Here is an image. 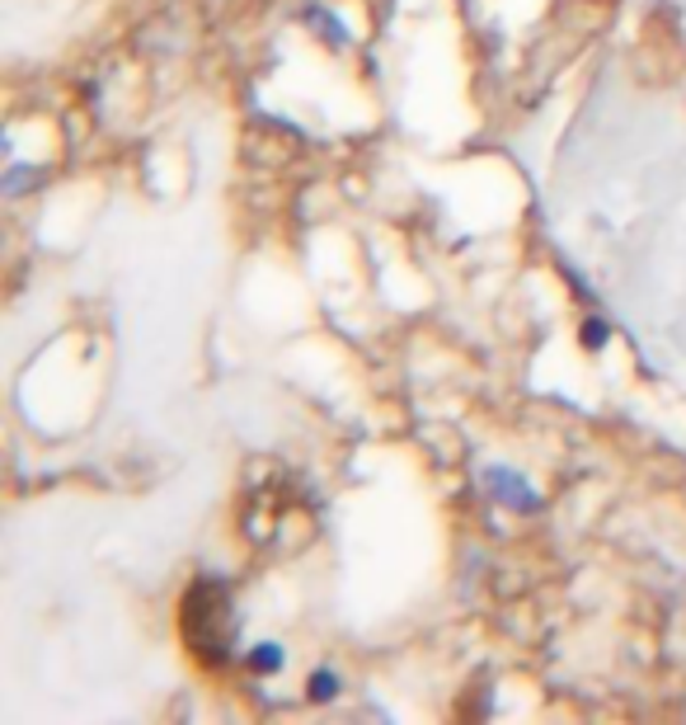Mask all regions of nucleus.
<instances>
[{
	"label": "nucleus",
	"mask_w": 686,
	"mask_h": 725,
	"mask_svg": "<svg viewBox=\"0 0 686 725\" xmlns=\"http://www.w3.org/2000/svg\"><path fill=\"white\" fill-rule=\"evenodd\" d=\"M249 669H255V673H278L282 669V646H278V640H259V646L249 650Z\"/></svg>",
	"instance_id": "obj_4"
},
{
	"label": "nucleus",
	"mask_w": 686,
	"mask_h": 725,
	"mask_svg": "<svg viewBox=\"0 0 686 725\" xmlns=\"http://www.w3.org/2000/svg\"><path fill=\"white\" fill-rule=\"evenodd\" d=\"M484 486H490L494 500L508 504V509H522V514L527 509H541V490L513 467H484Z\"/></svg>",
	"instance_id": "obj_2"
},
{
	"label": "nucleus",
	"mask_w": 686,
	"mask_h": 725,
	"mask_svg": "<svg viewBox=\"0 0 686 725\" xmlns=\"http://www.w3.org/2000/svg\"><path fill=\"white\" fill-rule=\"evenodd\" d=\"M183 640L198 659L222 665L236 650V617H230V584L203 575L183 593Z\"/></svg>",
	"instance_id": "obj_1"
},
{
	"label": "nucleus",
	"mask_w": 686,
	"mask_h": 725,
	"mask_svg": "<svg viewBox=\"0 0 686 725\" xmlns=\"http://www.w3.org/2000/svg\"><path fill=\"white\" fill-rule=\"evenodd\" d=\"M306 20H311L315 29H320V33H325L329 43H348V29H344L339 20H329V14H325L320 5H311V10H306Z\"/></svg>",
	"instance_id": "obj_6"
},
{
	"label": "nucleus",
	"mask_w": 686,
	"mask_h": 725,
	"mask_svg": "<svg viewBox=\"0 0 686 725\" xmlns=\"http://www.w3.org/2000/svg\"><path fill=\"white\" fill-rule=\"evenodd\" d=\"M47 179V170H38V165H20L14 160L10 170H5V179H0V189H5V198H24L29 189H38Z\"/></svg>",
	"instance_id": "obj_3"
},
{
	"label": "nucleus",
	"mask_w": 686,
	"mask_h": 725,
	"mask_svg": "<svg viewBox=\"0 0 686 725\" xmlns=\"http://www.w3.org/2000/svg\"><path fill=\"white\" fill-rule=\"evenodd\" d=\"M583 344H607V325L588 321V325H583Z\"/></svg>",
	"instance_id": "obj_7"
},
{
	"label": "nucleus",
	"mask_w": 686,
	"mask_h": 725,
	"mask_svg": "<svg viewBox=\"0 0 686 725\" xmlns=\"http://www.w3.org/2000/svg\"><path fill=\"white\" fill-rule=\"evenodd\" d=\"M339 698V673L334 669H315L311 673V702H334Z\"/></svg>",
	"instance_id": "obj_5"
}]
</instances>
